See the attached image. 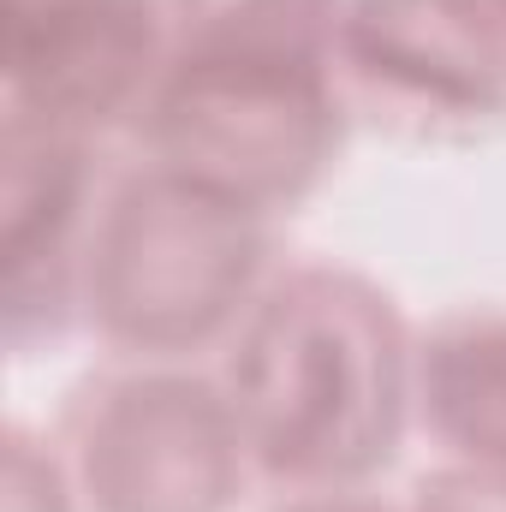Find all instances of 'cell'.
Masks as SVG:
<instances>
[{
  "label": "cell",
  "mask_w": 506,
  "mask_h": 512,
  "mask_svg": "<svg viewBox=\"0 0 506 512\" xmlns=\"http://www.w3.org/2000/svg\"><path fill=\"white\" fill-rule=\"evenodd\" d=\"M435 393H441V417L465 441L506 453V334L447 346L435 364Z\"/></svg>",
  "instance_id": "6da1fadb"
}]
</instances>
